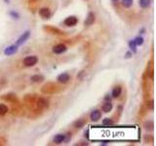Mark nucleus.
<instances>
[{
    "instance_id": "f257e3e1",
    "label": "nucleus",
    "mask_w": 156,
    "mask_h": 146,
    "mask_svg": "<svg viewBox=\"0 0 156 146\" xmlns=\"http://www.w3.org/2000/svg\"><path fill=\"white\" fill-rule=\"evenodd\" d=\"M61 90H63V88H61L58 84L53 83V82H48L43 85L41 88V92L45 95H53L56 93H60Z\"/></svg>"
},
{
    "instance_id": "f03ea898",
    "label": "nucleus",
    "mask_w": 156,
    "mask_h": 146,
    "mask_svg": "<svg viewBox=\"0 0 156 146\" xmlns=\"http://www.w3.org/2000/svg\"><path fill=\"white\" fill-rule=\"evenodd\" d=\"M35 107L39 110H44L49 107V100L45 98H36L35 100Z\"/></svg>"
},
{
    "instance_id": "7ed1b4c3",
    "label": "nucleus",
    "mask_w": 156,
    "mask_h": 146,
    "mask_svg": "<svg viewBox=\"0 0 156 146\" xmlns=\"http://www.w3.org/2000/svg\"><path fill=\"white\" fill-rule=\"evenodd\" d=\"M38 62V58L36 56H27L23 58V63L27 67H32Z\"/></svg>"
},
{
    "instance_id": "20e7f679",
    "label": "nucleus",
    "mask_w": 156,
    "mask_h": 146,
    "mask_svg": "<svg viewBox=\"0 0 156 146\" xmlns=\"http://www.w3.org/2000/svg\"><path fill=\"white\" fill-rule=\"evenodd\" d=\"M43 29L46 32H48V33L54 34V35H63V34H65V32H63V30H61L60 28L52 27V25H44Z\"/></svg>"
},
{
    "instance_id": "39448f33",
    "label": "nucleus",
    "mask_w": 156,
    "mask_h": 146,
    "mask_svg": "<svg viewBox=\"0 0 156 146\" xmlns=\"http://www.w3.org/2000/svg\"><path fill=\"white\" fill-rule=\"evenodd\" d=\"M1 98L3 100L7 101V102L13 103V104H18L19 103V98L18 96L14 94H6V95H3L1 96Z\"/></svg>"
},
{
    "instance_id": "423d86ee",
    "label": "nucleus",
    "mask_w": 156,
    "mask_h": 146,
    "mask_svg": "<svg viewBox=\"0 0 156 146\" xmlns=\"http://www.w3.org/2000/svg\"><path fill=\"white\" fill-rule=\"evenodd\" d=\"M29 37H30V31H29V30H27V31L23 32V33L18 38L17 42H16V45H17L18 47L21 46V45H23V44L25 43V42L27 41V40L29 38Z\"/></svg>"
},
{
    "instance_id": "0eeeda50",
    "label": "nucleus",
    "mask_w": 156,
    "mask_h": 146,
    "mask_svg": "<svg viewBox=\"0 0 156 146\" xmlns=\"http://www.w3.org/2000/svg\"><path fill=\"white\" fill-rule=\"evenodd\" d=\"M78 23V19L75 16H69L63 21V25H67V27H74Z\"/></svg>"
},
{
    "instance_id": "6e6552de",
    "label": "nucleus",
    "mask_w": 156,
    "mask_h": 146,
    "mask_svg": "<svg viewBox=\"0 0 156 146\" xmlns=\"http://www.w3.org/2000/svg\"><path fill=\"white\" fill-rule=\"evenodd\" d=\"M57 80H58V82H59V83H61V84H67V82H69L70 76H69L68 73L63 72V73H61V74L57 77Z\"/></svg>"
},
{
    "instance_id": "1a4fd4ad",
    "label": "nucleus",
    "mask_w": 156,
    "mask_h": 146,
    "mask_svg": "<svg viewBox=\"0 0 156 146\" xmlns=\"http://www.w3.org/2000/svg\"><path fill=\"white\" fill-rule=\"evenodd\" d=\"M67 48L65 44H58V45L54 46V48H53V52L55 54H57V55H61V54L67 52Z\"/></svg>"
},
{
    "instance_id": "9d476101",
    "label": "nucleus",
    "mask_w": 156,
    "mask_h": 146,
    "mask_svg": "<svg viewBox=\"0 0 156 146\" xmlns=\"http://www.w3.org/2000/svg\"><path fill=\"white\" fill-rule=\"evenodd\" d=\"M18 52V46L16 45H11L9 47H7V48L4 50V54H5L6 56H11V55H14V54H16Z\"/></svg>"
},
{
    "instance_id": "9b49d317",
    "label": "nucleus",
    "mask_w": 156,
    "mask_h": 146,
    "mask_svg": "<svg viewBox=\"0 0 156 146\" xmlns=\"http://www.w3.org/2000/svg\"><path fill=\"white\" fill-rule=\"evenodd\" d=\"M39 15H40V17H42L43 19H49L52 16V13H51L50 9L44 7V8H41L39 10Z\"/></svg>"
},
{
    "instance_id": "f8f14e48",
    "label": "nucleus",
    "mask_w": 156,
    "mask_h": 146,
    "mask_svg": "<svg viewBox=\"0 0 156 146\" xmlns=\"http://www.w3.org/2000/svg\"><path fill=\"white\" fill-rule=\"evenodd\" d=\"M95 20H96L95 14L92 13V12H90V13L88 14V16H87L86 20H85L84 25H87V27H89V25H92L94 23H95Z\"/></svg>"
},
{
    "instance_id": "ddd939ff",
    "label": "nucleus",
    "mask_w": 156,
    "mask_h": 146,
    "mask_svg": "<svg viewBox=\"0 0 156 146\" xmlns=\"http://www.w3.org/2000/svg\"><path fill=\"white\" fill-rule=\"evenodd\" d=\"M101 112L100 111V110H98V109L92 111L91 114H90V119H91L93 122L99 121V120L101 119Z\"/></svg>"
},
{
    "instance_id": "4468645a",
    "label": "nucleus",
    "mask_w": 156,
    "mask_h": 146,
    "mask_svg": "<svg viewBox=\"0 0 156 146\" xmlns=\"http://www.w3.org/2000/svg\"><path fill=\"white\" fill-rule=\"evenodd\" d=\"M65 138H67L65 135H63V133H59V135H55V137H54V142L57 143V144H61V143H63V142H65Z\"/></svg>"
},
{
    "instance_id": "2eb2a0df",
    "label": "nucleus",
    "mask_w": 156,
    "mask_h": 146,
    "mask_svg": "<svg viewBox=\"0 0 156 146\" xmlns=\"http://www.w3.org/2000/svg\"><path fill=\"white\" fill-rule=\"evenodd\" d=\"M112 108H113V105H112L111 101H105V102L103 103L101 109H103V111L105 113H108V112L111 111Z\"/></svg>"
},
{
    "instance_id": "dca6fc26",
    "label": "nucleus",
    "mask_w": 156,
    "mask_h": 146,
    "mask_svg": "<svg viewBox=\"0 0 156 146\" xmlns=\"http://www.w3.org/2000/svg\"><path fill=\"white\" fill-rule=\"evenodd\" d=\"M121 93H122V88L120 86H116V87H114V88H113L111 96H112V98H118V96H120Z\"/></svg>"
},
{
    "instance_id": "f3484780",
    "label": "nucleus",
    "mask_w": 156,
    "mask_h": 146,
    "mask_svg": "<svg viewBox=\"0 0 156 146\" xmlns=\"http://www.w3.org/2000/svg\"><path fill=\"white\" fill-rule=\"evenodd\" d=\"M30 80H31L32 82H34V83H40V82L44 81V76L40 74H35L33 76H31Z\"/></svg>"
},
{
    "instance_id": "a211bd4d",
    "label": "nucleus",
    "mask_w": 156,
    "mask_h": 146,
    "mask_svg": "<svg viewBox=\"0 0 156 146\" xmlns=\"http://www.w3.org/2000/svg\"><path fill=\"white\" fill-rule=\"evenodd\" d=\"M73 126H74L75 129H82L85 126V121H84L83 119H78V120H76V121L74 122Z\"/></svg>"
},
{
    "instance_id": "6ab92c4d",
    "label": "nucleus",
    "mask_w": 156,
    "mask_h": 146,
    "mask_svg": "<svg viewBox=\"0 0 156 146\" xmlns=\"http://www.w3.org/2000/svg\"><path fill=\"white\" fill-rule=\"evenodd\" d=\"M8 111H9L8 106L3 104V103H0V116H4V115L8 113Z\"/></svg>"
},
{
    "instance_id": "aec40b11",
    "label": "nucleus",
    "mask_w": 156,
    "mask_h": 146,
    "mask_svg": "<svg viewBox=\"0 0 156 146\" xmlns=\"http://www.w3.org/2000/svg\"><path fill=\"white\" fill-rule=\"evenodd\" d=\"M139 4L143 9H146L150 6V0H139Z\"/></svg>"
},
{
    "instance_id": "412c9836",
    "label": "nucleus",
    "mask_w": 156,
    "mask_h": 146,
    "mask_svg": "<svg viewBox=\"0 0 156 146\" xmlns=\"http://www.w3.org/2000/svg\"><path fill=\"white\" fill-rule=\"evenodd\" d=\"M153 127H154V125H153L152 121H146L145 123V129H147V131H152Z\"/></svg>"
},
{
    "instance_id": "4be33fe9",
    "label": "nucleus",
    "mask_w": 156,
    "mask_h": 146,
    "mask_svg": "<svg viewBox=\"0 0 156 146\" xmlns=\"http://www.w3.org/2000/svg\"><path fill=\"white\" fill-rule=\"evenodd\" d=\"M103 125L105 127H110L113 125V121L112 119H109V118H105L103 120Z\"/></svg>"
},
{
    "instance_id": "5701e85b",
    "label": "nucleus",
    "mask_w": 156,
    "mask_h": 146,
    "mask_svg": "<svg viewBox=\"0 0 156 146\" xmlns=\"http://www.w3.org/2000/svg\"><path fill=\"white\" fill-rule=\"evenodd\" d=\"M137 44L135 43L134 40H131V41L129 42V48L131 49V51H133V53H136L137 52Z\"/></svg>"
},
{
    "instance_id": "b1692460",
    "label": "nucleus",
    "mask_w": 156,
    "mask_h": 146,
    "mask_svg": "<svg viewBox=\"0 0 156 146\" xmlns=\"http://www.w3.org/2000/svg\"><path fill=\"white\" fill-rule=\"evenodd\" d=\"M122 5L125 8H130L133 5V0H122Z\"/></svg>"
},
{
    "instance_id": "393cba45",
    "label": "nucleus",
    "mask_w": 156,
    "mask_h": 146,
    "mask_svg": "<svg viewBox=\"0 0 156 146\" xmlns=\"http://www.w3.org/2000/svg\"><path fill=\"white\" fill-rule=\"evenodd\" d=\"M134 41H135V43L137 44V46H141L143 44V38L141 36H138V37H136V38L134 39Z\"/></svg>"
},
{
    "instance_id": "a878e982",
    "label": "nucleus",
    "mask_w": 156,
    "mask_h": 146,
    "mask_svg": "<svg viewBox=\"0 0 156 146\" xmlns=\"http://www.w3.org/2000/svg\"><path fill=\"white\" fill-rule=\"evenodd\" d=\"M149 140H150V142H153V136H151L150 135H146L145 137V141L148 143V141H149Z\"/></svg>"
},
{
    "instance_id": "bb28decb",
    "label": "nucleus",
    "mask_w": 156,
    "mask_h": 146,
    "mask_svg": "<svg viewBox=\"0 0 156 146\" xmlns=\"http://www.w3.org/2000/svg\"><path fill=\"white\" fill-rule=\"evenodd\" d=\"M10 15L13 17L14 19H19L20 18V15L17 13V12H14V11H12V12H10Z\"/></svg>"
},
{
    "instance_id": "cd10ccee",
    "label": "nucleus",
    "mask_w": 156,
    "mask_h": 146,
    "mask_svg": "<svg viewBox=\"0 0 156 146\" xmlns=\"http://www.w3.org/2000/svg\"><path fill=\"white\" fill-rule=\"evenodd\" d=\"M5 144H7V140L3 136H0V145H5Z\"/></svg>"
},
{
    "instance_id": "c85d7f7f",
    "label": "nucleus",
    "mask_w": 156,
    "mask_h": 146,
    "mask_svg": "<svg viewBox=\"0 0 156 146\" xmlns=\"http://www.w3.org/2000/svg\"><path fill=\"white\" fill-rule=\"evenodd\" d=\"M147 107L150 108V109H153V100H152L147 101Z\"/></svg>"
},
{
    "instance_id": "c756f323",
    "label": "nucleus",
    "mask_w": 156,
    "mask_h": 146,
    "mask_svg": "<svg viewBox=\"0 0 156 146\" xmlns=\"http://www.w3.org/2000/svg\"><path fill=\"white\" fill-rule=\"evenodd\" d=\"M40 0H28V2H29V4H35L37 3V2H39Z\"/></svg>"
},
{
    "instance_id": "7c9ffc66",
    "label": "nucleus",
    "mask_w": 156,
    "mask_h": 146,
    "mask_svg": "<svg viewBox=\"0 0 156 146\" xmlns=\"http://www.w3.org/2000/svg\"><path fill=\"white\" fill-rule=\"evenodd\" d=\"M131 56H132V54H131V52H128V53L126 54V58H131Z\"/></svg>"
},
{
    "instance_id": "2f4dec72",
    "label": "nucleus",
    "mask_w": 156,
    "mask_h": 146,
    "mask_svg": "<svg viewBox=\"0 0 156 146\" xmlns=\"http://www.w3.org/2000/svg\"><path fill=\"white\" fill-rule=\"evenodd\" d=\"M105 100H106V101H110V100H111V98H110V96H106L105 98Z\"/></svg>"
},
{
    "instance_id": "473e14b6",
    "label": "nucleus",
    "mask_w": 156,
    "mask_h": 146,
    "mask_svg": "<svg viewBox=\"0 0 156 146\" xmlns=\"http://www.w3.org/2000/svg\"><path fill=\"white\" fill-rule=\"evenodd\" d=\"M112 1H113V2H117L118 0H112Z\"/></svg>"
},
{
    "instance_id": "72a5a7b5",
    "label": "nucleus",
    "mask_w": 156,
    "mask_h": 146,
    "mask_svg": "<svg viewBox=\"0 0 156 146\" xmlns=\"http://www.w3.org/2000/svg\"><path fill=\"white\" fill-rule=\"evenodd\" d=\"M5 2H6V3H8V2H9V0H5Z\"/></svg>"
}]
</instances>
